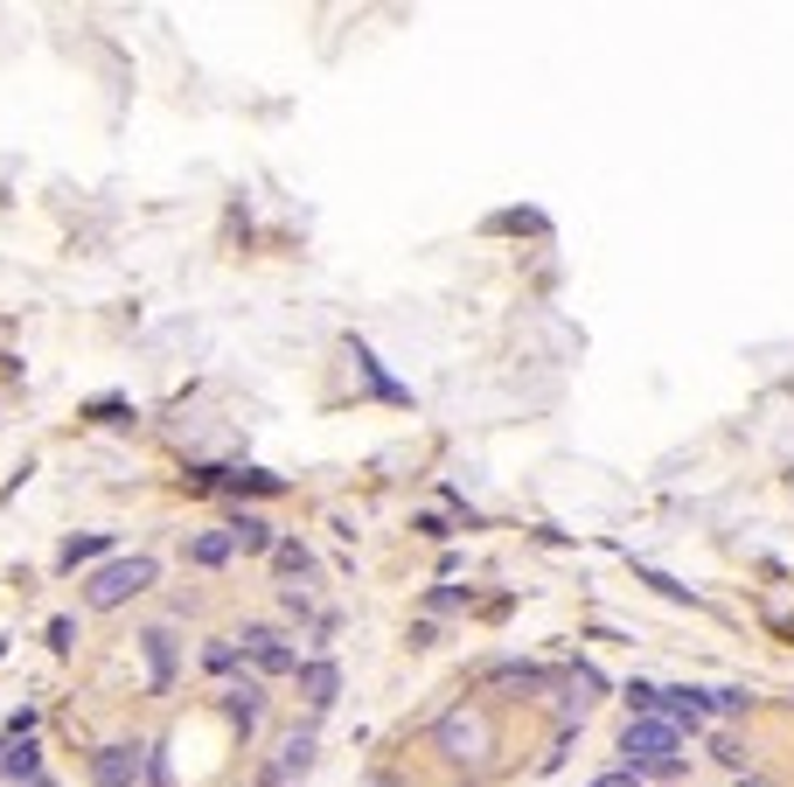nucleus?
Here are the masks:
<instances>
[{
  "mask_svg": "<svg viewBox=\"0 0 794 787\" xmlns=\"http://www.w3.org/2000/svg\"><path fill=\"white\" fill-rule=\"evenodd\" d=\"M29 787H57V780H29Z\"/></svg>",
  "mask_w": 794,
  "mask_h": 787,
  "instance_id": "21",
  "label": "nucleus"
},
{
  "mask_svg": "<svg viewBox=\"0 0 794 787\" xmlns=\"http://www.w3.org/2000/svg\"><path fill=\"white\" fill-rule=\"evenodd\" d=\"M272 565L286 571V579H307V571H314V550H307V544H294V537H286V544L272 550Z\"/></svg>",
  "mask_w": 794,
  "mask_h": 787,
  "instance_id": "15",
  "label": "nucleus"
},
{
  "mask_svg": "<svg viewBox=\"0 0 794 787\" xmlns=\"http://www.w3.org/2000/svg\"><path fill=\"white\" fill-rule=\"evenodd\" d=\"M738 787H766V780H738Z\"/></svg>",
  "mask_w": 794,
  "mask_h": 787,
  "instance_id": "22",
  "label": "nucleus"
},
{
  "mask_svg": "<svg viewBox=\"0 0 794 787\" xmlns=\"http://www.w3.org/2000/svg\"><path fill=\"white\" fill-rule=\"evenodd\" d=\"M147 669H153V690H161L168 684V676H175V627H147Z\"/></svg>",
  "mask_w": 794,
  "mask_h": 787,
  "instance_id": "10",
  "label": "nucleus"
},
{
  "mask_svg": "<svg viewBox=\"0 0 794 787\" xmlns=\"http://www.w3.org/2000/svg\"><path fill=\"white\" fill-rule=\"evenodd\" d=\"M237 648L251 655V663L265 669V676H286V669H300V648L279 635V627H245V635H237Z\"/></svg>",
  "mask_w": 794,
  "mask_h": 787,
  "instance_id": "4",
  "label": "nucleus"
},
{
  "mask_svg": "<svg viewBox=\"0 0 794 787\" xmlns=\"http://www.w3.org/2000/svg\"><path fill=\"white\" fill-rule=\"evenodd\" d=\"M147 780H153V787L175 780V774H168V746H147Z\"/></svg>",
  "mask_w": 794,
  "mask_h": 787,
  "instance_id": "18",
  "label": "nucleus"
},
{
  "mask_svg": "<svg viewBox=\"0 0 794 787\" xmlns=\"http://www.w3.org/2000/svg\"><path fill=\"white\" fill-rule=\"evenodd\" d=\"M230 550H237V544H230V530H209V537H196V544H189V565H202V571H209V565H224Z\"/></svg>",
  "mask_w": 794,
  "mask_h": 787,
  "instance_id": "14",
  "label": "nucleus"
},
{
  "mask_svg": "<svg viewBox=\"0 0 794 787\" xmlns=\"http://www.w3.org/2000/svg\"><path fill=\"white\" fill-rule=\"evenodd\" d=\"M237 655H245V648H237V635H230V641H209L202 663H209V669H237Z\"/></svg>",
  "mask_w": 794,
  "mask_h": 787,
  "instance_id": "16",
  "label": "nucleus"
},
{
  "mask_svg": "<svg viewBox=\"0 0 794 787\" xmlns=\"http://www.w3.org/2000/svg\"><path fill=\"white\" fill-rule=\"evenodd\" d=\"M294 676H300V690H307V704H314V711H328V704H335V690H341L335 663H321V655H314V663H300Z\"/></svg>",
  "mask_w": 794,
  "mask_h": 787,
  "instance_id": "8",
  "label": "nucleus"
},
{
  "mask_svg": "<svg viewBox=\"0 0 794 787\" xmlns=\"http://www.w3.org/2000/svg\"><path fill=\"white\" fill-rule=\"evenodd\" d=\"M98 550H105V537H70L63 544V565H85V558H98Z\"/></svg>",
  "mask_w": 794,
  "mask_h": 787,
  "instance_id": "17",
  "label": "nucleus"
},
{
  "mask_svg": "<svg viewBox=\"0 0 794 787\" xmlns=\"http://www.w3.org/2000/svg\"><path fill=\"white\" fill-rule=\"evenodd\" d=\"M593 787H642V774H634V767H621V774H599Z\"/></svg>",
  "mask_w": 794,
  "mask_h": 787,
  "instance_id": "20",
  "label": "nucleus"
},
{
  "mask_svg": "<svg viewBox=\"0 0 794 787\" xmlns=\"http://www.w3.org/2000/svg\"><path fill=\"white\" fill-rule=\"evenodd\" d=\"M91 774H98V787H132L147 774V746H98Z\"/></svg>",
  "mask_w": 794,
  "mask_h": 787,
  "instance_id": "5",
  "label": "nucleus"
},
{
  "mask_svg": "<svg viewBox=\"0 0 794 787\" xmlns=\"http://www.w3.org/2000/svg\"><path fill=\"white\" fill-rule=\"evenodd\" d=\"M662 718H669V725H704V718H718V690H697V684L662 690Z\"/></svg>",
  "mask_w": 794,
  "mask_h": 787,
  "instance_id": "6",
  "label": "nucleus"
},
{
  "mask_svg": "<svg viewBox=\"0 0 794 787\" xmlns=\"http://www.w3.org/2000/svg\"><path fill=\"white\" fill-rule=\"evenodd\" d=\"M676 739H683V725H669V718H634L627 731H621V759L634 774H655V780H676L683 774V753H676Z\"/></svg>",
  "mask_w": 794,
  "mask_h": 787,
  "instance_id": "1",
  "label": "nucleus"
},
{
  "mask_svg": "<svg viewBox=\"0 0 794 787\" xmlns=\"http://www.w3.org/2000/svg\"><path fill=\"white\" fill-rule=\"evenodd\" d=\"M433 739H439L446 759H460V767H482V759H488V718L460 704V711H446V718L433 725Z\"/></svg>",
  "mask_w": 794,
  "mask_h": 787,
  "instance_id": "3",
  "label": "nucleus"
},
{
  "mask_svg": "<svg viewBox=\"0 0 794 787\" xmlns=\"http://www.w3.org/2000/svg\"><path fill=\"white\" fill-rule=\"evenodd\" d=\"M718 759H725V767H746V746H738L732 731H725V739H718Z\"/></svg>",
  "mask_w": 794,
  "mask_h": 787,
  "instance_id": "19",
  "label": "nucleus"
},
{
  "mask_svg": "<svg viewBox=\"0 0 794 787\" xmlns=\"http://www.w3.org/2000/svg\"><path fill=\"white\" fill-rule=\"evenodd\" d=\"M307 767H314V731H294V739H286V753H279V767H272V780L307 774Z\"/></svg>",
  "mask_w": 794,
  "mask_h": 787,
  "instance_id": "13",
  "label": "nucleus"
},
{
  "mask_svg": "<svg viewBox=\"0 0 794 787\" xmlns=\"http://www.w3.org/2000/svg\"><path fill=\"white\" fill-rule=\"evenodd\" d=\"M224 711H230L237 725L251 731V725H258V711H265V690H258L251 676H245V684H230V690H224Z\"/></svg>",
  "mask_w": 794,
  "mask_h": 787,
  "instance_id": "12",
  "label": "nucleus"
},
{
  "mask_svg": "<svg viewBox=\"0 0 794 787\" xmlns=\"http://www.w3.org/2000/svg\"><path fill=\"white\" fill-rule=\"evenodd\" d=\"M230 544L251 550V558H258V550H279V537H272V522H265V516H230Z\"/></svg>",
  "mask_w": 794,
  "mask_h": 787,
  "instance_id": "11",
  "label": "nucleus"
},
{
  "mask_svg": "<svg viewBox=\"0 0 794 787\" xmlns=\"http://www.w3.org/2000/svg\"><path fill=\"white\" fill-rule=\"evenodd\" d=\"M196 488H251V495H279L286 475H258V467H230V475H196Z\"/></svg>",
  "mask_w": 794,
  "mask_h": 787,
  "instance_id": "9",
  "label": "nucleus"
},
{
  "mask_svg": "<svg viewBox=\"0 0 794 787\" xmlns=\"http://www.w3.org/2000/svg\"><path fill=\"white\" fill-rule=\"evenodd\" d=\"M0 774H8L14 787L42 780V746H36V739H14V731H8V739H0Z\"/></svg>",
  "mask_w": 794,
  "mask_h": 787,
  "instance_id": "7",
  "label": "nucleus"
},
{
  "mask_svg": "<svg viewBox=\"0 0 794 787\" xmlns=\"http://www.w3.org/2000/svg\"><path fill=\"white\" fill-rule=\"evenodd\" d=\"M377 787H397V780H377Z\"/></svg>",
  "mask_w": 794,
  "mask_h": 787,
  "instance_id": "23",
  "label": "nucleus"
},
{
  "mask_svg": "<svg viewBox=\"0 0 794 787\" xmlns=\"http://www.w3.org/2000/svg\"><path fill=\"white\" fill-rule=\"evenodd\" d=\"M153 571H161L153 558H112V565H105L98 579L85 586V599H91L98 614H105V607H126L132 592H147V586H153Z\"/></svg>",
  "mask_w": 794,
  "mask_h": 787,
  "instance_id": "2",
  "label": "nucleus"
}]
</instances>
